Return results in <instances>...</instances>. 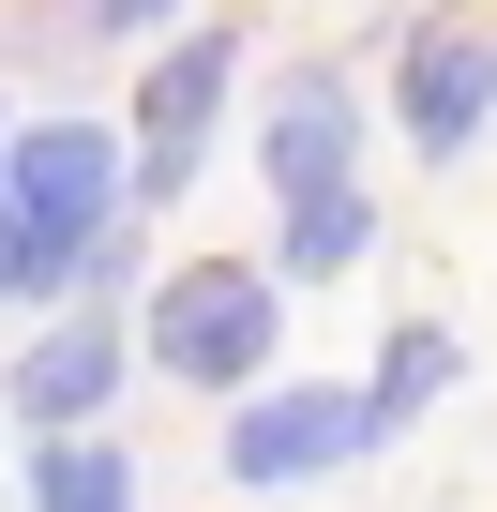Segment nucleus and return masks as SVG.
Returning a JSON list of instances; mask_svg holds the SVG:
<instances>
[{"instance_id":"obj_1","label":"nucleus","mask_w":497,"mask_h":512,"mask_svg":"<svg viewBox=\"0 0 497 512\" xmlns=\"http://www.w3.org/2000/svg\"><path fill=\"white\" fill-rule=\"evenodd\" d=\"M121 226H136V151H121V121L31 106L16 136H0V302H16V317H61Z\"/></svg>"},{"instance_id":"obj_2","label":"nucleus","mask_w":497,"mask_h":512,"mask_svg":"<svg viewBox=\"0 0 497 512\" xmlns=\"http://www.w3.org/2000/svg\"><path fill=\"white\" fill-rule=\"evenodd\" d=\"M272 332H287V272H272V256H196V272L151 287V377H181V392L257 407L241 377L272 362Z\"/></svg>"},{"instance_id":"obj_3","label":"nucleus","mask_w":497,"mask_h":512,"mask_svg":"<svg viewBox=\"0 0 497 512\" xmlns=\"http://www.w3.org/2000/svg\"><path fill=\"white\" fill-rule=\"evenodd\" d=\"M362 452H377V407H362V392H257V407H226V437H211V467H226L241 497L332 482V467H362Z\"/></svg>"},{"instance_id":"obj_4","label":"nucleus","mask_w":497,"mask_h":512,"mask_svg":"<svg viewBox=\"0 0 497 512\" xmlns=\"http://www.w3.org/2000/svg\"><path fill=\"white\" fill-rule=\"evenodd\" d=\"M226 76H241V31H181L151 76H136V211H166L226 121Z\"/></svg>"},{"instance_id":"obj_5","label":"nucleus","mask_w":497,"mask_h":512,"mask_svg":"<svg viewBox=\"0 0 497 512\" xmlns=\"http://www.w3.org/2000/svg\"><path fill=\"white\" fill-rule=\"evenodd\" d=\"M257 166H272L287 211L347 196V181H362V76H347V61H287V91H272V121H257Z\"/></svg>"},{"instance_id":"obj_6","label":"nucleus","mask_w":497,"mask_h":512,"mask_svg":"<svg viewBox=\"0 0 497 512\" xmlns=\"http://www.w3.org/2000/svg\"><path fill=\"white\" fill-rule=\"evenodd\" d=\"M392 121L422 166H467V136L497 121V31H407L392 61Z\"/></svg>"},{"instance_id":"obj_7","label":"nucleus","mask_w":497,"mask_h":512,"mask_svg":"<svg viewBox=\"0 0 497 512\" xmlns=\"http://www.w3.org/2000/svg\"><path fill=\"white\" fill-rule=\"evenodd\" d=\"M0 392H16V437H91V422L121 407V317H61V332H31Z\"/></svg>"},{"instance_id":"obj_8","label":"nucleus","mask_w":497,"mask_h":512,"mask_svg":"<svg viewBox=\"0 0 497 512\" xmlns=\"http://www.w3.org/2000/svg\"><path fill=\"white\" fill-rule=\"evenodd\" d=\"M16 482H31V512H151V467L121 437H31Z\"/></svg>"},{"instance_id":"obj_9","label":"nucleus","mask_w":497,"mask_h":512,"mask_svg":"<svg viewBox=\"0 0 497 512\" xmlns=\"http://www.w3.org/2000/svg\"><path fill=\"white\" fill-rule=\"evenodd\" d=\"M362 256H377V196H362V181L272 226V272H287V287H332V272H362Z\"/></svg>"},{"instance_id":"obj_10","label":"nucleus","mask_w":497,"mask_h":512,"mask_svg":"<svg viewBox=\"0 0 497 512\" xmlns=\"http://www.w3.org/2000/svg\"><path fill=\"white\" fill-rule=\"evenodd\" d=\"M452 377H467V347H452L437 317H407V332H392V362H377V392H362V407H377V452H392V437H407Z\"/></svg>"}]
</instances>
